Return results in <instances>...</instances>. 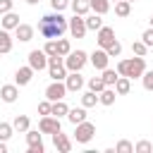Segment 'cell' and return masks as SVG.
<instances>
[{
	"label": "cell",
	"instance_id": "cell-1",
	"mask_svg": "<svg viewBox=\"0 0 153 153\" xmlns=\"http://www.w3.org/2000/svg\"><path fill=\"white\" fill-rule=\"evenodd\" d=\"M69 31V19H65L60 12H50V14H43L38 19V33L43 38H62V33Z\"/></svg>",
	"mask_w": 153,
	"mask_h": 153
},
{
	"label": "cell",
	"instance_id": "cell-2",
	"mask_svg": "<svg viewBox=\"0 0 153 153\" xmlns=\"http://www.w3.org/2000/svg\"><path fill=\"white\" fill-rule=\"evenodd\" d=\"M117 72L122 76H129V79H141L143 72H146V60L141 55H134V57H124L117 62Z\"/></svg>",
	"mask_w": 153,
	"mask_h": 153
},
{
	"label": "cell",
	"instance_id": "cell-3",
	"mask_svg": "<svg viewBox=\"0 0 153 153\" xmlns=\"http://www.w3.org/2000/svg\"><path fill=\"white\" fill-rule=\"evenodd\" d=\"M48 74L53 81H65L69 69L65 67V57L62 55H55V57H48Z\"/></svg>",
	"mask_w": 153,
	"mask_h": 153
},
{
	"label": "cell",
	"instance_id": "cell-4",
	"mask_svg": "<svg viewBox=\"0 0 153 153\" xmlns=\"http://www.w3.org/2000/svg\"><path fill=\"white\" fill-rule=\"evenodd\" d=\"M93 136H96V124L93 122L84 120V122L74 124V139H76V143H88Z\"/></svg>",
	"mask_w": 153,
	"mask_h": 153
},
{
	"label": "cell",
	"instance_id": "cell-5",
	"mask_svg": "<svg viewBox=\"0 0 153 153\" xmlns=\"http://www.w3.org/2000/svg\"><path fill=\"white\" fill-rule=\"evenodd\" d=\"M86 62H88V55H86L84 50H72V53L65 57V67H67L69 72H81Z\"/></svg>",
	"mask_w": 153,
	"mask_h": 153
},
{
	"label": "cell",
	"instance_id": "cell-6",
	"mask_svg": "<svg viewBox=\"0 0 153 153\" xmlns=\"http://www.w3.org/2000/svg\"><path fill=\"white\" fill-rule=\"evenodd\" d=\"M38 129L43 131V134H55V131H62V124H60V117H55V115H43L41 117V122H38Z\"/></svg>",
	"mask_w": 153,
	"mask_h": 153
},
{
	"label": "cell",
	"instance_id": "cell-7",
	"mask_svg": "<svg viewBox=\"0 0 153 153\" xmlns=\"http://www.w3.org/2000/svg\"><path fill=\"white\" fill-rule=\"evenodd\" d=\"M41 136H43L41 129H38V131H36V129H29V131H26V146H29V153H43V151H45Z\"/></svg>",
	"mask_w": 153,
	"mask_h": 153
},
{
	"label": "cell",
	"instance_id": "cell-8",
	"mask_svg": "<svg viewBox=\"0 0 153 153\" xmlns=\"http://www.w3.org/2000/svg\"><path fill=\"white\" fill-rule=\"evenodd\" d=\"M65 93H67V84H65V81H53V84L45 86V98L53 100V103H55V100H62Z\"/></svg>",
	"mask_w": 153,
	"mask_h": 153
},
{
	"label": "cell",
	"instance_id": "cell-9",
	"mask_svg": "<svg viewBox=\"0 0 153 153\" xmlns=\"http://www.w3.org/2000/svg\"><path fill=\"white\" fill-rule=\"evenodd\" d=\"M86 19L81 17V14H74L72 19H69V33H72V38H84L86 36Z\"/></svg>",
	"mask_w": 153,
	"mask_h": 153
},
{
	"label": "cell",
	"instance_id": "cell-10",
	"mask_svg": "<svg viewBox=\"0 0 153 153\" xmlns=\"http://www.w3.org/2000/svg\"><path fill=\"white\" fill-rule=\"evenodd\" d=\"M96 41H98V48H108L110 43H115V41H117V38H115V29L103 24V26L96 31Z\"/></svg>",
	"mask_w": 153,
	"mask_h": 153
},
{
	"label": "cell",
	"instance_id": "cell-11",
	"mask_svg": "<svg viewBox=\"0 0 153 153\" xmlns=\"http://www.w3.org/2000/svg\"><path fill=\"white\" fill-rule=\"evenodd\" d=\"M29 65L33 67V72H41V69H45L48 67V55H45V50H31L29 53Z\"/></svg>",
	"mask_w": 153,
	"mask_h": 153
},
{
	"label": "cell",
	"instance_id": "cell-12",
	"mask_svg": "<svg viewBox=\"0 0 153 153\" xmlns=\"http://www.w3.org/2000/svg\"><path fill=\"white\" fill-rule=\"evenodd\" d=\"M88 62H91L96 69H100V72H103V69L108 67V62H110V55H108V50H105V48H98V50H93V53L88 55Z\"/></svg>",
	"mask_w": 153,
	"mask_h": 153
},
{
	"label": "cell",
	"instance_id": "cell-13",
	"mask_svg": "<svg viewBox=\"0 0 153 153\" xmlns=\"http://www.w3.org/2000/svg\"><path fill=\"white\" fill-rule=\"evenodd\" d=\"M31 79H33V67H31V65L19 67V69L14 72V84H17V86H26V84H31Z\"/></svg>",
	"mask_w": 153,
	"mask_h": 153
},
{
	"label": "cell",
	"instance_id": "cell-14",
	"mask_svg": "<svg viewBox=\"0 0 153 153\" xmlns=\"http://www.w3.org/2000/svg\"><path fill=\"white\" fill-rule=\"evenodd\" d=\"M53 143H55V148H57L60 153H69V151H72V139H69L67 134H62V131H55V134H53Z\"/></svg>",
	"mask_w": 153,
	"mask_h": 153
},
{
	"label": "cell",
	"instance_id": "cell-15",
	"mask_svg": "<svg viewBox=\"0 0 153 153\" xmlns=\"http://www.w3.org/2000/svg\"><path fill=\"white\" fill-rule=\"evenodd\" d=\"M33 31H36V29H33L31 24H19V26L14 29V38H17L19 43H29V41L33 38Z\"/></svg>",
	"mask_w": 153,
	"mask_h": 153
},
{
	"label": "cell",
	"instance_id": "cell-16",
	"mask_svg": "<svg viewBox=\"0 0 153 153\" xmlns=\"http://www.w3.org/2000/svg\"><path fill=\"white\" fill-rule=\"evenodd\" d=\"M65 84H67V91L76 93V91H81V88H84V76H81L79 72H69V74H67V79H65Z\"/></svg>",
	"mask_w": 153,
	"mask_h": 153
},
{
	"label": "cell",
	"instance_id": "cell-17",
	"mask_svg": "<svg viewBox=\"0 0 153 153\" xmlns=\"http://www.w3.org/2000/svg\"><path fill=\"white\" fill-rule=\"evenodd\" d=\"M19 98V88H17V84H5V86H0V100H5V103H14Z\"/></svg>",
	"mask_w": 153,
	"mask_h": 153
},
{
	"label": "cell",
	"instance_id": "cell-18",
	"mask_svg": "<svg viewBox=\"0 0 153 153\" xmlns=\"http://www.w3.org/2000/svg\"><path fill=\"white\" fill-rule=\"evenodd\" d=\"M19 24H22V22H19V14H14V12H5V14L0 17V26L7 29V31H14Z\"/></svg>",
	"mask_w": 153,
	"mask_h": 153
},
{
	"label": "cell",
	"instance_id": "cell-19",
	"mask_svg": "<svg viewBox=\"0 0 153 153\" xmlns=\"http://www.w3.org/2000/svg\"><path fill=\"white\" fill-rule=\"evenodd\" d=\"M115 98H117V91H115V86H105V88L98 93V103H100V105H108V108L115 103Z\"/></svg>",
	"mask_w": 153,
	"mask_h": 153
},
{
	"label": "cell",
	"instance_id": "cell-20",
	"mask_svg": "<svg viewBox=\"0 0 153 153\" xmlns=\"http://www.w3.org/2000/svg\"><path fill=\"white\" fill-rule=\"evenodd\" d=\"M12 45H14V38L10 36L7 29L0 26V55H7V53L12 50Z\"/></svg>",
	"mask_w": 153,
	"mask_h": 153
},
{
	"label": "cell",
	"instance_id": "cell-21",
	"mask_svg": "<svg viewBox=\"0 0 153 153\" xmlns=\"http://www.w3.org/2000/svg\"><path fill=\"white\" fill-rule=\"evenodd\" d=\"M69 7H72V12H74V14L86 17V14H88V10H91V2H88V0H69Z\"/></svg>",
	"mask_w": 153,
	"mask_h": 153
},
{
	"label": "cell",
	"instance_id": "cell-22",
	"mask_svg": "<svg viewBox=\"0 0 153 153\" xmlns=\"http://www.w3.org/2000/svg\"><path fill=\"white\" fill-rule=\"evenodd\" d=\"M115 91H117V96H127V93L131 91V79L120 74V79L115 81Z\"/></svg>",
	"mask_w": 153,
	"mask_h": 153
},
{
	"label": "cell",
	"instance_id": "cell-23",
	"mask_svg": "<svg viewBox=\"0 0 153 153\" xmlns=\"http://www.w3.org/2000/svg\"><path fill=\"white\" fill-rule=\"evenodd\" d=\"M67 120L72 122V124H79V122H84L86 120V108L81 105V108H69V112H67Z\"/></svg>",
	"mask_w": 153,
	"mask_h": 153
},
{
	"label": "cell",
	"instance_id": "cell-24",
	"mask_svg": "<svg viewBox=\"0 0 153 153\" xmlns=\"http://www.w3.org/2000/svg\"><path fill=\"white\" fill-rule=\"evenodd\" d=\"M12 127H14L17 131H22V134H26V131L31 129V120H29L26 115H17V117L12 120Z\"/></svg>",
	"mask_w": 153,
	"mask_h": 153
},
{
	"label": "cell",
	"instance_id": "cell-25",
	"mask_svg": "<svg viewBox=\"0 0 153 153\" xmlns=\"http://www.w3.org/2000/svg\"><path fill=\"white\" fill-rule=\"evenodd\" d=\"M67 112H69V105L65 103V98L53 103V110H50V115H55V117H67Z\"/></svg>",
	"mask_w": 153,
	"mask_h": 153
},
{
	"label": "cell",
	"instance_id": "cell-26",
	"mask_svg": "<svg viewBox=\"0 0 153 153\" xmlns=\"http://www.w3.org/2000/svg\"><path fill=\"white\" fill-rule=\"evenodd\" d=\"M100 17H103V14H96V12H93L91 17H84V19H86V29H88V31H98V29L103 26V19H100Z\"/></svg>",
	"mask_w": 153,
	"mask_h": 153
},
{
	"label": "cell",
	"instance_id": "cell-27",
	"mask_svg": "<svg viewBox=\"0 0 153 153\" xmlns=\"http://www.w3.org/2000/svg\"><path fill=\"white\" fill-rule=\"evenodd\" d=\"M100 76H103V81H105V86H115V81L120 79V72H117V69H110V67H105Z\"/></svg>",
	"mask_w": 153,
	"mask_h": 153
},
{
	"label": "cell",
	"instance_id": "cell-28",
	"mask_svg": "<svg viewBox=\"0 0 153 153\" xmlns=\"http://www.w3.org/2000/svg\"><path fill=\"white\" fill-rule=\"evenodd\" d=\"M129 12H131V2L129 0H117L115 2V14L117 17H129Z\"/></svg>",
	"mask_w": 153,
	"mask_h": 153
},
{
	"label": "cell",
	"instance_id": "cell-29",
	"mask_svg": "<svg viewBox=\"0 0 153 153\" xmlns=\"http://www.w3.org/2000/svg\"><path fill=\"white\" fill-rule=\"evenodd\" d=\"M88 2L96 14H108V10H110V0H88Z\"/></svg>",
	"mask_w": 153,
	"mask_h": 153
},
{
	"label": "cell",
	"instance_id": "cell-30",
	"mask_svg": "<svg viewBox=\"0 0 153 153\" xmlns=\"http://www.w3.org/2000/svg\"><path fill=\"white\" fill-rule=\"evenodd\" d=\"M96 103H98V93L88 88V91H86V93L81 96V105H84V108H93Z\"/></svg>",
	"mask_w": 153,
	"mask_h": 153
},
{
	"label": "cell",
	"instance_id": "cell-31",
	"mask_svg": "<svg viewBox=\"0 0 153 153\" xmlns=\"http://www.w3.org/2000/svg\"><path fill=\"white\" fill-rule=\"evenodd\" d=\"M115 153H134V143L127 141V139H122V141L115 143Z\"/></svg>",
	"mask_w": 153,
	"mask_h": 153
},
{
	"label": "cell",
	"instance_id": "cell-32",
	"mask_svg": "<svg viewBox=\"0 0 153 153\" xmlns=\"http://www.w3.org/2000/svg\"><path fill=\"white\" fill-rule=\"evenodd\" d=\"M69 53H72V45H69V41H67V38H57V55L67 57Z\"/></svg>",
	"mask_w": 153,
	"mask_h": 153
},
{
	"label": "cell",
	"instance_id": "cell-33",
	"mask_svg": "<svg viewBox=\"0 0 153 153\" xmlns=\"http://www.w3.org/2000/svg\"><path fill=\"white\" fill-rule=\"evenodd\" d=\"M88 88H91V91H96V93H100V91L105 88L103 76H91V79H88Z\"/></svg>",
	"mask_w": 153,
	"mask_h": 153
},
{
	"label": "cell",
	"instance_id": "cell-34",
	"mask_svg": "<svg viewBox=\"0 0 153 153\" xmlns=\"http://www.w3.org/2000/svg\"><path fill=\"white\" fill-rule=\"evenodd\" d=\"M43 50H45L48 57H55L57 55V38H48V43L43 45Z\"/></svg>",
	"mask_w": 153,
	"mask_h": 153
},
{
	"label": "cell",
	"instance_id": "cell-35",
	"mask_svg": "<svg viewBox=\"0 0 153 153\" xmlns=\"http://www.w3.org/2000/svg\"><path fill=\"white\" fill-rule=\"evenodd\" d=\"M12 131H14V127L10 122H0V141H7L12 136Z\"/></svg>",
	"mask_w": 153,
	"mask_h": 153
},
{
	"label": "cell",
	"instance_id": "cell-36",
	"mask_svg": "<svg viewBox=\"0 0 153 153\" xmlns=\"http://www.w3.org/2000/svg\"><path fill=\"white\" fill-rule=\"evenodd\" d=\"M131 53H134V55H141V57H143V55L148 53V45H146L143 41H134V43H131Z\"/></svg>",
	"mask_w": 153,
	"mask_h": 153
},
{
	"label": "cell",
	"instance_id": "cell-37",
	"mask_svg": "<svg viewBox=\"0 0 153 153\" xmlns=\"http://www.w3.org/2000/svg\"><path fill=\"white\" fill-rule=\"evenodd\" d=\"M141 84H143V88H146V91H153V69H146V72H143Z\"/></svg>",
	"mask_w": 153,
	"mask_h": 153
},
{
	"label": "cell",
	"instance_id": "cell-38",
	"mask_svg": "<svg viewBox=\"0 0 153 153\" xmlns=\"http://www.w3.org/2000/svg\"><path fill=\"white\" fill-rule=\"evenodd\" d=\"M105 50H108V55H110V57H120V55H122V43H120V41H115V43H110Z\"/></svg>",
	"mask_w": 153,
	"mask_h": 153
},
{
	"label": "cell",
	"instance_id": "cell-39",
	"mask_svg": "<svg viewBox=\"0 0 153 153\" xmlns=\"http://www.w3.org/2000/svg\"><path fill=\"white\" fill-rule=\"evenodd\" d=\"M134 151H136V153H151V151H153V143L143 139V141H139V143L134 146Z\"/></svg>",
	"mask_w": 153,
	"mask_h": 153
},
{
	"label": "cell",
	"instance_id": "cell-40",
	"mask_svg": "<svg viewBox=\"0 0 153 153\" xmlns=\"http://www.w3.org/2000/svg\"><path fill=\"white\" fill-rule=\"evenodd\" d=\"M50 110H53V100L45 98V100L38 103V112H41V115H50Z\"/></svg>",
	"mask_w": 153,
	"mask_h": 153
},
{
	"label": "cell",
	"instance_id": "cell-41",
	"mask_svg": "<svg viewBox=\"0 0 153 153\" xmlns=\"http://www.w3.org/2000/svg\"><path fill=\"white\" fill-rule=\"evenodd\" d=\"M141 41H143L148 48H153V26H148V29L141 33Z\"/></svg>",
	"mask_w": 153,
	"mask_h": 153
},
{
	"label": "cell",
	"instance_id": "cell-42",
	"mask_svg": "<svg viewBox=\"0 0 153 153\" xmlns=\"http://www.w3.org/2000/svg\"><path fill=\"white\" fill-rule=\"evenodd\" d=\"M50 7L55 12H62L65 7H69V0H50Z\"/></svg>",
	"mask_w": 153,
	"mask_h": 153
},
{
	"label": "cell",
	"instance_id": "cell-43",
	"mask_svg": "<svg viewBox=\"0 0 153 153\" xmlns=\"http://www.w3.org/2000/svg\"><path fill=\"white\" fill-rule=\"evenodd\" d=\"M12 2H14V0H0V17H2L5 12H12Z\"/></svg>",
	"mask_w": 153,
	"mask_h": 153
},
{
	"label": "cell",
	"instance_id": "cell-44",
	"mask_svg": "<svg viewBox=\"0 0 153 153\" xmlns=\"http://www.w3.org/2000/svg\"><path fill=\"white\" fill-rule=\"evenodd\" d=\"M0 153H7V141H0Z\"/></svg>",
	"mask_w": 153,
	"mask_h": 153
},
{
	"label": "cell",
	"instance_id": "cell-45",
	"mask_svg": "<svg viewBox=\"0 0 153 153\" xmlns=\"http://www.w3.org/2000/svg\"><path fill=\"white\" fill-rule=\"evenodd\" d=\"M26 2H29V5H38V0H26Z\"/></svg>",
	"mask_w": 153,
	"mask_h": 153
},
{
	"label": "cell",
	"instance_id": "cell-46",
	"mask_svg": "<svg viewBox=\"0 0 153 153\" xmlns=\"http://www.w3.org/2000/svg\"><path fill=\"white\" fill-rule=\"evenodd\" d=\"M151 26H153V17H151Z\"/></svg>",
	"mask_w": 153,
	"mask_h": 153
},
{
	"label": "cell",
	"instance_id": "cell-47",
	"mask_svg": "<svg viewBox=\"0 0 153 153\" xmlns=\"http://www.w3.org/2000/svg\"><path fill=\"white\" fill-rule=\"evenodd\" d=\"M110 2H117V0H110Z\"/></svg>",
	"mask_w": 153,
	"mask_h": 153
},
{
	"label": "cell",
	"instance_id": "cell-48",
	"mask_svg": "<svg viewBox=\"0 0 153 153\" xmlns=\"http://www.w3.org/2000/svg\"><path fill=\"white\" fill-rule=\"evenodd\" d=\"M129 2H136V0H129Z\"/></svg>",
	"mask_w": 153,
	"mask_h": 153
}]
</instances>
